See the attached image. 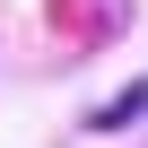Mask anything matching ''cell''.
I'll use <instances>...</instances> for the list:
<instances>
[{"label": "cell", "mask_w": 148, "mask_h": 148, "mask_svg": "<svg viewBox=\"0 0 148 148\" xmlns=\"http://www.w3.org/2000/svg\"><path fill=\"white\" fill-rule=\"evenodd\" d=\"M131 113H148V79H139V87H122V96H113V105L96 113V131H122Z\"/></svg>", "instance_id": "cell-1"}]
</instances>
